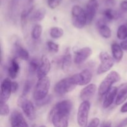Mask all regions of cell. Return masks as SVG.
<instances>
[{
  "label": "cell",
  "instance_id": "obj_4",
  "mask_svg": "<svg viewBox=\"0 0 127 127\" xmlns=\"http://www.w3.org/2000/svg\"><path fill=\"white\" fill-rule=\"evenodd\" d=\"M72 23L75 27L82 29L87 24V18L84 10L78 5L72 7Z\"/></svg>",
  "mask_w": 127,
  "mask_h": 127
},
{
  "label": "cell",
  "instance_id": "obj_31",
  "mask_svg": "<svg viewBox=\"0 0 127 127\" xmlns=\"http://www.w3.org/2000/svg\"><path fill=\"white\" fill-rule=\"evenodd\" d=\"M47 46H48V49L52 52L57 53L58 52V49H59V46L58 44L54 43V42H52V41H48L47 42Z\"/></svg>",
  "mask_w": 127,
  "mask_h": 127
},
{
  "label": "cell",
  "instance_id": "obj_33",
  "mask_svg": "<svg viewBox=\"0 0 127 127\" xmlns=\"http://www.w3.org/2000/svg\"><path fill=\"white\" fill-rule=\"evenodd\" d=\"M63 0H48V5L51 9H55L58 7Z\"/></svg>",
  "mask_w": 127,
  "mask_h": 127
},
{
  "label": "cell",
  "instance_id": "obj_6",
  "mask_svg": "<svg viewBox=\"0 0 127 127\" xmlns=\"http://www.w3.org/2000/svg\"><path fill=\"white\" fill-rule=\"evenodd\" d=\"M91 104L89 101H84L81 104L78 108L77 114V122L80 127L88 126V116L90 110Z\"/></svg>",
  "mask_w": 127,
  "mask_h": 127
},
{
  "label": "cell",
  "instance_id": "obj_36",
  "mask_svg": "<svg viewBox=\"0 0 127 127\" xmlns=\"http://www.w3.org/2000/svg\"><path fill=\"white\" fill-rule=\"evenodd\" d=\"M127 126V118L123 120L122 121L119 123V125L116 127H126Z\"/></svg>",
  "mask_w": 127,
  "mask_h": 127
},
{
  "label": "cell",
  "instance_id": "obj_28",
  "mask_svg": "<svg viewBox=\"0 0 127 127\" xmlns=\"http://www.w3.org/2000/svg\"><path fill=\"white\" fill-rule=\"evenodd\" d=\"M42 33V27L40 25L38 24L34 26L31 32L32 38L34 40H38L40 37Z\"/></svg>",
  "mask_w": 127,
  "mask_h": 127
},
{
  "label": "cell",
  "instance_id": "obj_21",
  "mask_svg": "<svg viewBox=\"0 0 127 127\" xmlns=\"http://www.w3.org/2000/svg\"><path fill=\"white\" fill-rule=\"evenodd\" d=\"M112 53L113 58L115 59L117 62H120L122 60L124 56L123 49L120 47V45L117 43H112L111 46Z\"/></svg>",
  "mask_w": 127,
  "mask_h": 127
},
{
  "label": "cell",
  "instance_id": "obj_35",
  "mask_svg": "<svg viewBox=\"0 0 127 127\" xmlns=\"http://www.w3.org/2000/svg\"><path fill=\"white\" fill-rule=\"evenodd\" d=\"M11 88H12V93H16L18 90V83L17 82H12V83H11Z\"/></svg>",
  "mask_w": 127,
  "mask_h": 127
},
{
  "label": "cell",
  "instance_id": "obj_37",
  "mask_svg": "<svg viewBox=\"0 0 127 127\" xmlns=\"http://www.w3.org/2000/svg\"><path fill=\"white\" fill-rule=\"evenodd\" d=\"M120 7L124 11H127V1H123L120 3Z\"/></svg>",
  "mask_w": 127,
  "mask_h": 127
},
{
  "label": "cell",
  "instance_id": "obj_39",
  "mask_svg": "<svg viewBox=\"0 0 127 127\" xmlns=\"http://www.w3.org/2000/svg\"><path fill=\"white\" fill-rule=\"evenodd\" d=\"M120 112L122 113H126L127 112V102L122 105V107L120 109Z\"/></svg>",
  "mask_w": 127,
  "mask_h": 127
},
{
  "label": "cell",
  "instance_id": "obj_34",
  "mask_svg": "<svg viewBox=\"0 0 127 127\" xmlns=\"http://www.w3.org/2000/svg\"><path fill=\"white\" fill-rule=\"evenodd\" d=\"M100 124V120L98 118H94L90 122L86 127H98Z\"/></svg>",
  "mask_w": 127,
  "mask_h": 127
},
{
  "label": "cell",
  "instance_id": "obj_29",
  "mask_svg": "<svg viewBox=\"0 0 127 127\" xmlns=\"http://www.w3.org/2000/svg\"><path fill=\"white\" fill-rule=\"evenodd\" d=\"M52 100V96L51 95H48L45 97L38 100H35V104L38 107H42L47 104H49Z\"/></svg>",
  "mask_w": 127,
  "mask_h": 127
},
{
  "label": "cell",
  "instance_id": "obj_2",
  "mask_svg": "<svg viewBox=\"0 0 127 127\" xmlns=\"http://www.w3.org/2000/svg\"><path fill=\"white\" fill-rule=\"evenodd\" d=\"M50 87V80L47 76L38 79L33 91V97L35 100H38L48 95Z\"/></svg>",
  "mask_w": 127,
  "mask_h": 127
},
{
  "label": "cell",
  "instance_id": "obj_8",
  "mask_svg": "<svg viewBox=\"0 0 127 127\" xmlns=\"http://www.w3.org/2000/svg\"><path fill=\"white\" fill-rule=\"evenodd\" d=\"M76 86L71 82L70 78H64L55 84L54 87V91L57 95H63L73 91Z\"/></svg>",
  "mask_w": 127,
  "mask_h": 127
},
{
  "label": "cell",
  "instance_id": "obj_26",
  "mask_svg": "<svg viewBox=\"0 0 127 127\" xmlns=\"http://www.w3.org/2000/svg\"><path fill=\"white\" fill-rule=\"evenodd\" d=\"M63 30L62 28L58 27H52L50 31V34L51 37L53 38H59L63 36Z\"/></svg>",
  "mask_w": 127,
  "mask_h": 127
},
{
  "label": "cell",
  "instance_id": "obj_20",
  "mask_svg": "<svg viewBox=\"0 0 127 127\" xmlns=\"http://www.w3.org/2000/svg\"><path fill=\"white\" fill-rule=\"evenodd\" d=\"M14 53L16 57L23 60H27L29 58V52L26 48H24L19 43H15L14 44Z\"/></svg>",
  "mask_w": 127,
  "mask_h": 127
},
{
  "label": "cell",
  "instance_id": "obj_25",
  "mask_svg": "<svg viewBox=\"0 0 127 127\" xmlns=\"http://www.w3.org/2000/svg\"><path fill=\"white\" fill-rule=\"evenodd\" d=\"M117 35L119 39L125 40L127 38V24L121 25L117 30Z\"/></svg>",
  "mask_w": 127,
  "mask_h": 127
},
{
  "label": "cell",
  "instance_id": "obj_18",
  "mask_svg": "<svg viewBox=\"0 0 127 127\" xmlns=\"http://www.w3.org/2000/svg\"><path fill=\"white\" fill-rule=\"evenodd\" d=\"M20 71V66L18 62L16 59H11L9 62V64L7 68L8 75L11 79H15L17 76Z\"/></svg>",
  "mask_w": 127,
  "mask_h": 127
},
{
  "label": "cell",
  "instance_id": "obj_10",
  "mask_svg": "<svg viewBox=\"0 0 127 127\" xmlns=\"http://www.w3.org/2000/svg\"><path fill=\"white\" fill-rule=\"evenodd\" d=\"M11 83L10 79L6 78L2 81L1 84V96H0V103L1 104H6L9 100L12 93Z\"/></svg>",
  "mask_w": 127,
  "mask_h": 127
},
{
  "label": "cell",
  "instance_id": "obj_43",
  "mask_svg": "<svg viewBox=\"0 0 127 127\" xmlns=\"http://www.w3.org/2000/svg\"><path fill=\"white\" fill-rule=\"evenodd\" d=\"M40 127H46V126H45V125H42V126H40Z\"/></svg>",
  "mask_w": 127,
  "mask_h": 127
},
{
  "label": "cell",
  "instance_id": "obj_27",
  "mask_svg": "<svg viewBox=\"0 0 127 127\" xmlns=\"http://www.w3.org/2000/svg\"><path fill=\"white\" fill-rule=\"evenodd\" d=\"M46 14V10L44 8L37 9L32 16V19L34 21H40L45 17Z\"/></svg>",
  "mask_w": 127,
  "mask_h": 127
},
{
  "label": "cell",
  "instance_id": "obj_38",
  "mask_svg": "<svg viewBox=\"0 0 127 127\" xmlns=\"http://www.w3.org/2000/svg\"><path fill=\"white\" fill-rule=\"evenodd\" d=\"M120 47L124 50H127V40H124L120 43Z\"/></svg>",
  "mask_w": 127,
  "mask_h": 127
},
{
  "label": "cell",
  "instance_id": "obj_3",
  "mask_svg": "<svg viewBox=\"0 0 127 127\" xmlns=\"http://www.w3.org/2000/svg\"><path fill=\"white\" fill-rule=\"evenodd\" d=\"M120 80V76L115 71L110 72L107 75L105 79L100 83L98 89L99 95L100 96L105 95L112 88V85L115 83H117Z\"/></svg>",
  "mask_w": 127,
  "mask_h": 127
},
{
  "label": "cell",
  "instance_id": "obj_15",
  "mask_svg": "<svg viewBox=\"0 0 127 127\" xmlns=\"http://www.w3.org/2000/svg\"><path fill=\"white\" fill-rule=\"evenodd\" d=\"M97 90V86L94 84H90L83 88L80 93V98L83 102L89 101L93 97Z\"/></svg>",
  "mask_w": 127,
  "mask_h": 127
},
{
  "label": "cell",
  "instance_id": "obj_30",
  "mask_svg": "<svg viewBox=\"0 0 127 127\" xmlns=\"http://www.w3.org/2000/svg\"><path fill=\"white\" fill-rule=\"evenodd\" d=\"M31 87H32V83H31V82L30 81H26V83H24L23 90H22V96L26 97V95L31 91Z\"/></svg>",
  "mask_w": 127,
  "mask_h": 127
},
{
  "label": "cell",
  "instance_id": "obj_41",
  "mask_svg": "<svg viewBox=\"0 0 127 127\" xmlns=\"http://www.w3.org/2000/svg\"><path fill=\"white\" fill-rule=\"evenodd\" d=\"M101 127H112V124L110 122H105L102 124Z\"/></svg>",
  "mask_w": 127,
  "mask_h": 127
},
{
  "label": "cell",
  "instance_id": "obj_11",
  "mask_svg": "<svg viewBox=\"0 0 127 127\" xmlns=\"http://www.w3.org/2000/svg\"><path fill=\"white\" fill-rule=\"evenodd\" d=\"M10 124L12 127H29L22 114L17 110H13L10 116Z\"/></svg>",
  "mask_w": 127,
  "mask_h": 127
},
{
  "label": "cell",
  "instance_id": "obj_40",
  "mask_svg": "<svg viewBox=\"0 0 127 127\" xmlns=\"http://www.w3.org/2000/svg\"><path fill=\"white\" fill-rule=\"evenodd\" d=\"M19 0H11V4H12V7H14L17 6L18 4Z\"/></svg>",
  "mask_w": 127,
  "mask_h": 127
},
{
  "label": "cell",
  "instance_id": "obj_23",
  "mask_svg": "<svg viewBox=\"0 0 127 127\" xmlns=\"http://www.w3.org/2000/svg\"><path fill=\"white\" fill-rule=\"evenodd\" d=\"M40 62L37 58H32L29 63V71L31 74H33L37 71L39 67Z\"/></svg>",
  "mask_w": 127,
  "mask_h": 127
},
{
  "label": "cell",
  "instance_id": "obj_19",
  "mask_svg": "<svg viewBox=\"0 0 127 127\" xmlns=\"http://www.w3.org/2000/svg\"><path fill=\"white\" fill-rule=\"evenodd\" d=\"M97 27L100 35L105 38H109L112 35V31L105 24L104 20L98 21Z\"/></svg>",
  "mask_w": 127,
  "mask_h": 127
},
{
  "label": "cell",
  "instance_id": "obj_5",
  "mask_svg": "<svg viewBox=\"0 0 127 127\" xmlns=\"http://www.w3.org/2000/svg\"><path fill=\"white\" fill-rule=\"evenodd\" d=\"M17 105L23 111L24 114L29 120H33L35 119V112L34 107L31 100L24 96H20L17 100Z\"/></svg>",
  "mask_w": 127,
  "mask_h": 127
},
{
  "label": "cell",
  "instance_id": "obj_16",
  "mask_svg": "<svg viewBox=\"0 0 127 127\" xmlns=\"http://www.w3.org/2000/svg\"><path fill=\"white\" fill-rule=\"evenodd\" d=\"M118 88L117 87H112L107 93L105 94L103 102V107L104 109H107L114 102V99L117 94Z\"/></svg>",
  "mask_w": 127,
  "mask_h": 127
},
{
  "label": "cell",
  "instance_id": "obj_9",
  "mask_svg": "<svg viewBox=\"0 0 127 127\" xmlns=\"http://www.w3.org/2000/svg\"><path fill=\"white\" fill-rule=\"evenodd\" d=\"M69 78L72 83L76 86H84L89 84L91 81L93 74L90 70L86 69L82 71L81 73L74 74Z\"/></svg>",
  "mask_w": 127,
  "mask_h": 127
},
{
  "label": "cell",
  "instance_id": "obj_42",
  "mask_svg": "<svg viewBox=\"0 0 127 127\" xmlns=\"http://www.w3.org/2000/svg\"><path fill=\"white\" fill-rule=\"evenodd\" d=\"M33 1H34V0H29V2H33Z\"/></svg>",
  "mask_w": 127,
  "mask_h": 127
},
{
  "label": "cell",
  "instance_id": "obj_1",
  "mask_svg": "<svg viewBox=\"0 0 127 127\" xmlns=\"http://www.w3.org/2000/svg\"><path fill=\"white\" fill-rule=\"evenodd\" d=\"M73 108V103L64 100L57 103L50 112V119L54 127H68V118Z\"/></svg>",
  "mask_w": 127,
  "mask_h": 127
},
{
  "label": "cell",
  "instance_id": "obj_17",
  "mask_svg": "<svg viewBox=\"0 0 127 127\" xmlns=\"http://www.w3.org/2000/svg\"><path fill=\"white\" fill-rule=\"evenodd\" d=\"M127 99V83L122 84L118 88L115 104L117 105H121Z\"/></svg>",
  "mask_w": 127,
  "mask_h": 127
},
{
  "label": "cell",
  "instance_id": "obj_13",
  "mask_svg": "<svg viewBox=\"0 0 127 127\" xmlns=\"http://www.w3.org/2000/svg\"><path fill=\"white\" fill-rule=\"evenodd\" d=\"M93 53L91 48L89 47H84L78 50L75 52L74 62L76 64H80L84 63Z\"/></svg>",
  "mask_w": 127,
  "mask_h": 127
},
{
  "label": "cell",
  "instance_id": "obj_14",
  "mask_svg": "<svg viewBox=\"0 0 127 127\" xmlns=\"http://www.w3.org/2000/svg\"><path fill=\"white\" fill-rule=\"evenodd\" d=\"M51 68V63L46 56H42L40 60L38 69L37 71V76L38 79H41L47 76Z\"/></svg>",
  "mask_w": 127,
  "mask_h": 127
},
{
  "label": "cell",
  "instance_id": "obj_32",
  "mask_svg": "<svg viewBox=\"0 0 127 127\" xmlns=\"http://www.w3.org/2000/svg\"><path fill=\"white\" fill-rule=\"evenodd\" d=\"M9 114V107L6 104H1V116H6Z\"/></svg>",
  "mask_w": 127,
  "mask_h": 127
},
{
  "label": "cell",
  "instance_id": "obj_22",
  "mask_svg": "<svg viewBox=\"0 0 127 127\" xmlns=\"http://www.w3.org/2000/svg\"><path fill=\"white\" fill-rule=\"evenodd\" d=\"M72 58L70 53L66 51L62 60V68L64 71H68L71 65Z\"/></svg>",
  "mask_w": 127,
  "mask_h": 127
},
{
  "label": "cell",
  "instance_id": "obj_12",
  "mask_svg": "<svg viewBox=\"0 0 127 127\" xmlns=\"http://www.w3.org/2000/svg\"><path fill=\"white\" fill-rule=\"evenodd\" d=\"M99 4L97 0H89L86 5V15L87 18V24H89L92 22L97 11Z\"/></svg>",
  "mask_w": 127,
  "mask_h": 127
},
{
  "label": "cell",
  "instance_id": "obj_7",
  "mask_svg": "<svg viewBox=\"0 0 127 127\" xmlns=\"http://www.w3.org/2000/svg\"><path fill=\"white\" fill-rule=\"evenodd\" d=\"M100 64L98 67L97 73L101 74L109 71L114 64V58L106 52H102L100 53Z\"/></svg>",
  "mask_w": 127,
  "mask_h": 127
},
{
  "label": "cell",
  "instance_id": "obj_24",
  "mask_svg": "<svg viewBox=\"0 0 127 127\" xmlns=\"http://www.w3.org/2000/svg\"><path fill=\"white\" fill-rule=\"evenodd\" d=\"M104 16L105 18L109 21L117 19L119 18V14L117 11L112 9H107L104 11Z\"/></svg>",
  "mask_w": 127,
  "mask_h": 127
}]
</instances>
